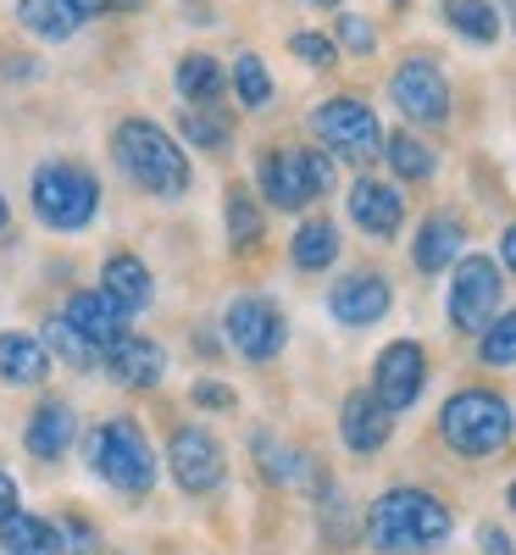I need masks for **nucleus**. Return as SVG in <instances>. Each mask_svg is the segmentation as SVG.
<instances>
[{
    "mask_svg": "<svg viewBox=\"0 0 516 555\" xmlns=\"http://www.w3.org/2000/svg\"><path fill=\"white\" fill-rule=\"evenodd\" d=\"M228 240H233V250H240V256L261 250V240H267L261 206H256V195L245 190V183H228Z\"/></svg>",
    "mask_w": 516,
    "mask_h": 555,
    "instance_id": "b1692460",
    "label": "nucleus"
},
{
    "mask_svg": "<svg viewBox=\"0 0 516 555\" xmlns=\"http://www.w3.org/2000/svg\"><path fill=\"white\" fill-rule=\"evenodd\" d=\"M17 23H23L34 39H73L78 23H83V12L73 7V0H23Z\"/></svg>",
    "mask_w": 516,
    "mask_h": 555,
    "instance_id": "5701e85b",
    "label": "nucleus"
},
{
    "mask_svg": "<svg viewBox=\"0 0 516 555\" xmlns=\"http://www.w3.org/2000/svg\"><path fill=\"white\" fill-rule=\"evenodd\" d=\"M222 328H228V339H233V350H240L245 361H272L278 350L289 345V322H284V311H278L267 295H240L228 306V317H222Z\"/></svg>",
    "mask_w": 516,
    "mask_h": 555,
    "instance_id": "1a4fd4ad",
    "label": "nucleus"
},
{
    "mask_svg": "<svg viewBox=\"0 0 516 555\" xmlns=\"http://www.w3.org/2000/svg\"><path fill=\"white\" fill-rule=\"evenodd\" d=\"M384 162L395 167V178L400 183H428L434 178V151L428 145H422V139L416 133H384Z\"/></svg>",
    "mask_w": 516,
    "mask_h": 555,
    "instance_id": "bb28decb",
    "label": "nucleus"
},
{
    "mask_svg": "<svg viewBox=\"0 0 516 555\" xmlns=\"http://www.w3.org/2000/svg\"><path fill=\"white\" fill-rule=\"evenodd\" d=\"M112 156L145 195H183L190 190V156L151 117H128L112 128Z\"/></svg>",
    "mask_w": 516,
    "mask_h": 555,
    "instance_id": "f03ea898",
    "label": "nucleus"
},
{
    "mask_svg": "<svg viewBox=\"0 0 516 555\" xmlns=\"http://www.w3.org/2000/svg\"><path fill=\"white\" fill-rule=\"evenodd\" d=\"M339 44H345L350 56H372V44H378V34H372V23H366V17L339 12Z\"/></svg>",
    "mask_w": 516,
    "mask_h": 555,
    "instance_id": "72a5a7b5",
    "label": "nucleus"
},
{
    "mask_svg": "<svg viewBox=\"0 0 516 555\" xmlns=\"http://www.w3.org/2000/svg\"><path fill=\"white\" fill-rule=\"evenodd\" d=\"M422 384H428V350L416 339H395L384 356H378V378H372V395H378L395 416L411 411L422 400Z\"/></svg>",
    "mask_w": 516,
    "mask_h": 555,
    "instance_id": "9b49d317",
    "label": "nucleus"
},
{
    "mask_svg": "<svg viewBox=\"0 0 516 555\" xmlns=\"http://www.w3.org/2000/svg\"><path fill=\"white\" fill-rule=\"evenodd\" d=\"M51 378V345L34 334H0V384H44Z\"/></svg>",
    "mask_w": 516,
    "mask_h": 555,
    "instance_id": "aec40b11",
    "label": "nucleus"
},
{
    "mask_svg": "<svg viewBox=\"0 0 516 555\" xmlns=\"http://www.w3.org/2000/svg\"><path fill=\"white\" fill-rule=\"evenodd\" d=\"M222 67H217V56H206V51H195V56H183L178 62V95L190 101V106H217L222 101Z\"/></svg>",
    "mask_w": 516,
    "mask_h": 555,
    "instance_id": "a878e982",
    "label": "nucleus"
},
{
    "mask_svg": "<svg viewBox=\"0 0 516 555\" xmlns=\"http://www.w3.org/2000/svg\"><path fill=\"white\" fill-rule=\"evenodd\" d=\"M444 23H450L461 39H473V44H494V39H500L494 0H444Z\"/></svg>",
    "mask_w": 516,
    "mask_h": 555,
    "instance_id": "cd10ccee",
    "label": "nucleus"
},
{
    "mask_svg": "<svg viewBox=\"0 0 516 555\" xmlns=\"http://www.w3.org/2000/svg\"><path fill=\"white\" fill-rule=\"evenodd\" d=\"M101 289L128 311V317H139L151 306V295H156V284H151V267L139 261V256H128V250H117V256H106V267H101Z\"/></svg>",
    "mask_w": 516,
    "mask_h": 555,
    "instance_id": "6ab92c4d",
    "label": "nucleus"
},
{
    "mask_svg": "<svg viewBox=\"0 0 516 555\" xmlns=\"http://www.w3.org/2000/svg\"><path fill=\"white\" fill-rule=\"evenodd\" d=\"M73 434H78L73 405L67 400H39L34 416H28V428H23V444H28L34 461H56V455H67Z\"/></svg>",
    "mask_w": 516,
    "mask_h": 555,
    "instance_id": "a211bd4d",
    "label": "nucleus"
},
{
    "mask_svg": "<svg viewBox=\"0 0 516 555\" xmlns=\"http://www.w3.org/2000/svg\"><path fill=\"white\" fill-rule=\"evenodd\" d=\"M500 261H505V267L516 272V222L505 228V240H500Z\"/></svg>",
    "mask_w": 516,
    "mask_h": 555,
    "instance_id": "ea45409f",
    "label": "nucleus"
},
{
    "mask_svg": "<svg viewBox=\"0 0 516 555\" xmlns=\"http://www.w3.org/2000/svg\"><path fill=\"white\" fill-rule=\"evenodd\" d=\"M461 245H466V228H461V217H450V211H434L428 222H422V234H416L411 256H416V267H422V272L434 278V272L455 267Z\"/></svg>",
    "mask_w": 516,
    "mask_h": 555,
    "instance_id": "412c9836",
    "label": "nucleus"
},
{
    "mask_svg": "<svg viewBox=\"0 0 516 555\" xmlns=\"http://www.w3.org/2000/svg\"><path fill=\"white\" fill-rule=\"evenodd\" d=\"M178 133L190 139V145H201V151H228V145H233V122H228V112H217V106H183Z\"/></svg>",
    "mask_w": 516,
    "mask_h": 555,
    "instance_id": "c85d7f7f",
    "label": "nucleus"
},
{
    "mask_svg": "<svg viewBox=\"0 0 516 555\" xmlns=\"http://www.w3.org/2000/svg\"><path fill=\"white\" fill-rule=\"evenodd\" d=\"M12 512H17V483L0 473V517H12Z\"/></svg>",
    "mask_w": 516,
    "mask_h": 555,
    "instance_id": "58836bf2",
    "label": "nucleus"
},
{
    "mask_svg": "<svg viewBox=\"0 0 516 555\" xmlns=\"http://www.w3.org/2000/svg\"><path fill=\"white\" fill-rule=\"evenodd\" d=\"M44 339H51V350H56V356H67L73 366H83V373L106 361V350H101V345H89V339L73 328L67 317H51V328H44Z\"/></svg>",
    "mask_w": 516,
    "mask_h": 555,
    "instance_id": "c756f323",
    "label": "nucleus"
},
{
    "mask_svg": "<svg viewBox=\"0 0 516 555\" xmlns=\"http://www.w3.org/2000/svg\"><path fill=\"white\" fill-rule=\"evenodd\" d=\"M350 222L361 228V234H372V240H395L400 222H405L400 190L384 183V178H356L350 183Z\"/></svg>",
    "mask_w": 516,
    "mask_h": 555,
    "instance_id": "4468645a",
    "label": "nucleus"
},
{
    "mask_svg": "<svg viewBox=\"0 0 516 555\" xmlns=\"http://www.w3.org/2000/svg\"><path fill=\"white\" fill-rule=\"evenodd\" d=\"M478 544H483V555H511V539L500 528H478Z\"/></svg>",
    "mask_w": 516,
    "mask_h": 555,
    "instance_id": "4c0bfd02",
    "label": "nucleus"
},
{
    "mask_svg": "<svg viewBox=\"0 0 516 555\" xmlns=\"http://www.w3.org/2000/svg\"><path fill=\"white\" fill-rule=\"evenodd\" d=\"M289 256H295V267H300V272H322V267H334V261H339V228L327 222V217L300 222V234H295Z\"/></svg>",
    "mask_w": 516,
    "mask_h": 555,
    "instance_id": "393cba45",
    "label": "nucleus"
},
{
    "mask_svg": "<svg viewBox=\"0 0 516 555\" xmlns=\"http://www.w3.org/2000/svg\"><path fill=\"white\" fill-rule=\"evenodd\" d=\"M73 328L89 339V345H101V350H112L122 334H128V311L106 295V289H78L73 300H67V311H62Z\"/></svg>",
    "mask_w": 516,
    "mask_h": 555,
    "instance_id": "dca6fc26",
    "label": "nucleus"
},
{
    "mask_svg": "<svg viewBox=\"0 0 516 555\" xmlns=\"http://www.w3.org/2000/svg\"><path fill=\"white\" fill-rule=\"evenodd\" d=\"M511 428H516V416H511L505 395H494V389H455L444 400V411H439L444 444L455 455H466V461H483V455L505 450Z\"/></svg>",
    "mask_w": 516,
    "mask_h": 555,
    "instance_id": "7ed1b4c3",
    "label": "nucleus"
},
{
    "mask_svg": "<svg viewBox=\"0 0 516 555\" xmlns=\"http://www.w3.org/2000/svg\"><path fill=\"white\" fill-rule=\"evenodd\" d=\"M500 289H505V278H500V261L489 256H461L455 261V278H450V322L461 334H483L494 311H500Z\"/></svg>",
    "mask_w": 516,
    "mask_h": 555,
    "instance_id": "6e6552de",
    "label": "nucleus"
},
{
    "mask_svg": "<svg viewBox=\"0 0 516 555\" xmlns=\"http://www.w3.org/2000/svg\"><path fill=\"white\" fill-rule=\"evenodd\" d=\"M83 17H106V12H139L145 0H73Z\"/></svg>",
    "mask_w": 516,
    "mask_h": 555,
    "instance_id": "e433bc0d",
    "label": "nucleus"
},
{
    "mask_svg": "<svg viewBox=\"0 0 516 555\" xmlns=\"http://www.w3.org/2000/svg\"><path fill=\"white\" fill-rule=\"evenodd\" d=\"M389 95L411 122H444L450 117V78L428 56H405L389 78Z\"/></svg>",
    "mask_w": 516,
    "mask_h": 555,
    "instance_id": "9d476101",
    "label": "nucleus"
},
{
    "mask_svg": "<svg viewBox=\"0 0 516 555\" xmlns=\"http://www.w3.org/2000/svg\"><path fill=\"white\" fill-rule=\"evenodd\" d=\"M28 195L44 228H83L101 211V178L78 162H39Z\"/></svg>",
    "mask_w": 516,
    "mask_h": 555,
    "instance_id": "39448f33",
    "label": "nucleus"
},
{
    "mask_svg": "<svg viewBox=\"0 0 516 555\" xmlns=\"http://www.w3.org/2000/svg\"><path fill=\"white\" fill-rule=\"evenodd\" d=\"M83 461L117 494H151L156 489V455H151V439L133 416H112L106 428L83 434Z\"/></svg>",
    "mask_w": 516,
    "mask_h": 555,
    "instance_id": "20e7f679",
    "label": "nucleus"
},
{
    "mask_svg": "<svg viewBox=\"0 0 516 555\" xmlns=\"http://www.w3.org/2000/svg\"><path fill=\"white\" fill-rule=\"evenodd\" d=\"M511 23H516V0H511Z\"/></svg>",
    "mask_w": 516,
    "mask_h": 555,
    "instance_id": "37998d69",
    "label": "nucleus"
},
{
    "mask_svg": "<svg viewBox=\"0 0 516 555\" xmlns=\"http://www.w3.org/2000/svg\"><path fill=\"white\" fill-rule=\"evenodd\" d=\"M389 434H395V411H389L378 395L356 389V395L345 400V411H339V439H345L356 455H378V450L389 444Z\"/></svg>",
    "mask_w": 516,
    "mask_h": 555,
    "instance_id": "2eb2a0df",
    "label": "nucleus"
},
{
    "mask_svg": "<svg viewBox=\"0 0 516 555\" xmlns=\"http://www.w3.org/2000/svg\"><path fill=\"white\" fill-rule=\"evenodd\" d=\"M311 128H317V139L327 145V156H339V162L366 167L372 156H384V128H378V112H372L366 101H356V95H334V101H322V106L311 112Z\"/></svg>",
    "mask_w": 516,
    "mask_h": 555,
    "instance_id": "0eeeda50",
    "label": "nucleus"
},
{
    "mask_svg": "<svg viewBox=\"0 0 516 555\" xmlns=\"http://www.w3.org/2000/svg\"><path fill=\"white\" fill-rule=\"evenodd\" d=\"M106 366L122 389H156L162 373H167V350L156 339H139V334H122L112 350H106Z\"/></svg>",
    "mask_w": 516,
    "mask_h": 555,
    "instance_id": "f3484780",
    "label": "nucleus"
},
{
    "mask_svg": "<svg viewBox=\"0 0 516 555\" xmlns=\"http://www.w3.org/2000/svg\"><path fill=\"white\" fill-rule=\"evenodd\" d=\"M7 222H12V211H7V195H0V234H7Z\"/></svg>",
    "mask_w": 516,
    "mask_h": 555,
    "instance_id": "a19ab883",
    "label": "nucleus"
},
{
    "mask_svg": "<svg viewBox=\"0 0 516 555\" xmlns=\"http://www.w3.org/2000/svg\"><path fill=\"white\" fill-rule=\"evenodd\" d=\"M395 306V289L384 272H350L334 284L327 295V311H334L345 328H372V322H384V311Z\"/></svg>",
    "mask_w": 516,
    "mask_h": 555,
    "instance_id": "ddd939ff",
    "label": "nucleus"
},
{
    "mask_svg": "<svg viewBox=\"0 0 516 555\" xmlns=\"http://www.w3.org/2000/svg\"><path fill=\"white\" fill-rule=\"evenodd\" d=\"M261 195L267 206L278 211H306V201L334 190V156L317 151V145H300V151H272L261 156Z\"/></svg>",
    "mask_w": 516,
    "mask_h": 555,
    "instance_id": "423d86ee",
    "label": "nucleus"
},
{
    "mask_svg": "<svg viewBox=\"0 0 516 555\" xmlns=\"http://www.w3.org/2000/svg\"><path fill=\"white\" fill-rule=\"evenodd\" d=\"M167 461H172V478L183 494H211L222 483V450L206 428H172Z\"/></svg>",
    "mask_w": 516,
    "mask_h": 555,
    "instance_id": "f8f14e48",
    "label": "nucleus"
},
{
    "mask_svg": "<svg viewBox=\"0 0 516 555\" xmlns=\"http://www.w3.org/2000/svg\"><path fill=\"white\" fill-rule=\"evenodd\" d=\"M195 405H206V411H233V405H240V395H233L228 384H217V378H201V384H195Z\"/></svg>",
    "mask_w": 516,
    "mask_h": 555,
    "instance_id": "c9c22d12",
    "label": "nucleus"
},
{
    "mask_svg": "<svg viewBox=\"0 0 516 555\" xmlns=\"http://www.w3.org/2000/svg\"><path fill=\"white\" fill-rule=\"evenodd\" d=\"M233 95H240V106H250V112H261L267 101H272V73L261 67V56H240L233 62Z\"/></svg>",
    "mask_w": 516,
    "mask_h": 555,
    "instance_id": "7c9ffc66",
    "label": "nucleus"
},
{
    "mask_svg": "<svg viewBox=\"0 0 516 555\" xmlns=\"http://www.w3.org/2000/svg\"><path fill=\"white\" fill-rule=\"evenodd\" d=\"M289 51H295L306 67H334V62H339V44L327 39V34H311V28L289 39Z\"/></svg>",
    "mask_w": 516,
    "mask_h": 555,
    "instance_id": "473e14b6",
    "label": "nucleus"
},
{
    "mask_svg": "<svg viewBox=\"0 0 516 555\" xmlns=\"http://www.w3.org/2000/svg\"><path fill=\"white\" fill-rule=\"evenodd\" d=\"M62 550H73V555H95V550H101V533H95V522L67 517V522H62Z\"/></svg>",
    "mask_w": 516,
    "mask_h": 555,
    "instance_id": "f704fd0d",
    "label": "nucleus"
},
{
    "mask_svg": "<svg viewBox=\"0 0 516 555\" xmlns=\"http://www.w3.org/2000/svg\"><path fill=\"white\" fill-rule=\"evenodd\" d=\"M478 356H483V366H511L516 361V311L494 317L478 334Z\"/></svg>",
    "mask_w": 516,
    "mask_h": 555,
    "instance_id": "2f4dec72",
    "label": "nucleus"
},
{
    "mask_svg": "<svg viewBox=\"0 0 516 555\" xmlns=\"http://www.w3.org/2000/svg\"><path fill=\"white\" fill-rule=\"evenodd\" d=\"M505 500H511V512H516V483H511V494H505Z\"/></svg>",
    "mask_w": 516,
    "mask_h": 555,
    "instance_id": "79ce46f5",
    "label": "nucleus"
},
{
    "mask_svg": "<svg viewBox=\"0 0 516 555\" xmlns=\"http://www.w3.org/2000/svg\"><path fill=\"white\" fill-rule=\"evenodd\" d=\"M0 550L7 555H67L62 550V528L44 522V517H28V512L0 517Z\"/></svg>",
    "mask_w": 516,
    "mask_h": 555,
    "instance_id": "4be33fe9",
    "label": "nucleus"
},
{
    "mask_svg": "<svg viewBox=\"0 0 516 555\" xmlns=\"http://www.w3.org/2000/svg\"><path fill=\"white\" fill-rule=\"evenodd\" d=\"M455 517L428 489H389L366 512V544L378 555H428L450 539Z\"/></svg>",
    "mask_w": 516,
    "mask_h": 555,
    "instance_id": "f257e3e1",
    "label": "nucleus"
}]
</instances>
